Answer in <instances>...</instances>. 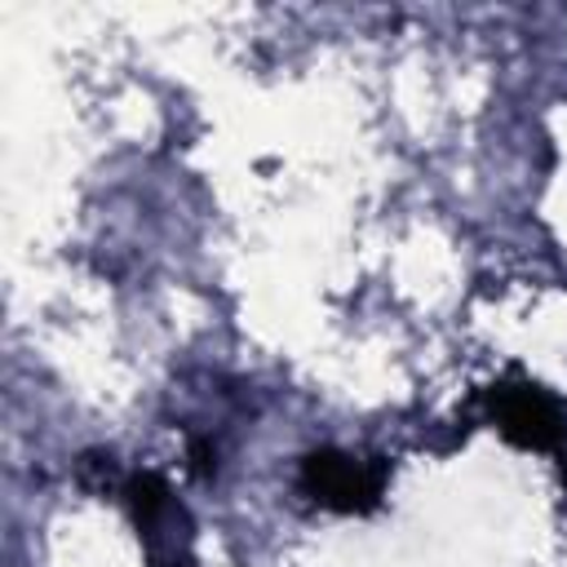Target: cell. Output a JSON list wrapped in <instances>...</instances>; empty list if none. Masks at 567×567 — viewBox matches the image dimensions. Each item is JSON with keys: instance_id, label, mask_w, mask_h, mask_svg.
Listing matches in <instances>:
<instances>
[{"instance_id": "1", "label": "cell", "mask_w": 567, "mask_h": 567, "mask_svg": "<svg viewBox=\"0 0 567 567\" xmlns=\"http://www.w3.org/2000/svg\"><path fill=\"white\" fill-rule=\"evenodd\" d=\"M381 478H385L381 465H368L346 452H315L301 465V492L315 496L323 509H341V514L372 509L381 496Z\"/></svg>"}, {"instance_id": "2", "label": "cell", "mask_w": 567, "mask_h": 567, "mask_svg": "<svg viewBox=\"0 0 567 567\" xmlns=\"http://www.w3.org/2000/svg\"><path fill=\"white\" fill-rule=\"evenodd\" d=\"M496 425L523 443V447H558L563 434H567V421H563V408L540 390V385H518V390H496Z\"/></svg>"}]
</instances>
